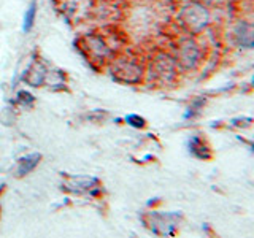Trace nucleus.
Segmentation results:
<instances>
[{"label": "nucleus", "mask_w": 254, "mask_h": 238, "mask_svg": "<svg viewBox=\"0 0 254 238\" xmlns=\"http://www.w3.org/2000/svg\"><path fill=\"white\" fill-rule=\"evenodd\" d=\"M188 146H189V153L192 154L194 157L200 159V161H210L211 156H213L210 146L206 145V141L202 137H198V135L190 137Z\"/></svg>", "instance_id": "1"}, {"label": "nucleus", "mask_w": 254, "mask_h": 238, "mask_svg": "<svg viewBox=\"0 0 254 238\" xmlns=\"http://www.w3.org/2000/svg\"><path fill=\"white\" fill-rule=\"evenodd\" d=\"M97 184V179L95 178H91V177H71L68 179V182L65 184V187L68 190L75 194H83V192H87L91 187H94Z\"/></svg>", "instance_id": "2"}, {"label": "nucleus", "mask_w": 254, "mask_h": 238, "mask_svg": "<svg viewBox=\"0 0 254 238\" xmlns=\"http://www.w3.org/2000/svg\"><path fill=\"white\" fill-rule=\"evenodd\" d=\"M40 159H42V156H40L38 153H32V154H27V156H22L19 159V162H18L16 173H18L19 177H24V175L30 173L38 165Z\"/></svg>", "instance_id": "3"}, {"label": "nucleus", "mask_w": 254, "mask_h": 238, "mask_svg": "<svg viewBox=\"0 0 254 238\" xmlns=\"http://www.w3.org/2000/svg\"><path fill=\"white\" fill-rule=\"evenodd\" d=\"M35 16H37V2L34 0V2L29 5L26 13H24V19H22V32L24 34H27V32H30V29L34 27Z\"/></svg>", "instance_id": "4"}, {"label": "nucleus", "mask_w": 254, "mask_h": 238, "mask_svg": "<svg viewBox=\"0 0 254 238\" xmlns=\"http://www.w3.org/2000/svg\"><path fill=\"white\" fill-rule=\"evenodd\" d=\"M126 122L132 125V127H137V129H141V127H145V119L138 115H129L126 118Z\"/></svg>", "instance_id": "5"}, {"label": "nucleus", "mask_w": 254, "mask_h": 238, "mask_svg": "<svg viewBox=\"0 0 254 238\" xmlns=\"http://www.w3.org/2000/svg\"><path fill=\"white\" fill-rule=\"evenodd\" d=\"M18 102L21 103V105H32V103H34V97H32V94L27 91H19L18 92Z\"/></svg>", "instance_id": "6"}, {"label": "nucleus", "mask_w": 254, "mask_h": 238, "mask_svg": "<svg viewBox=\"0 0 254 238\" xmlns=\"http://www.w3.org/2000/svg\"><path fill=\"white\" fill-rule=\"evenodd\" d=\"M253 86H254V76H253Z\"/></svg>", "instance_id": "7"}]
</instances>
